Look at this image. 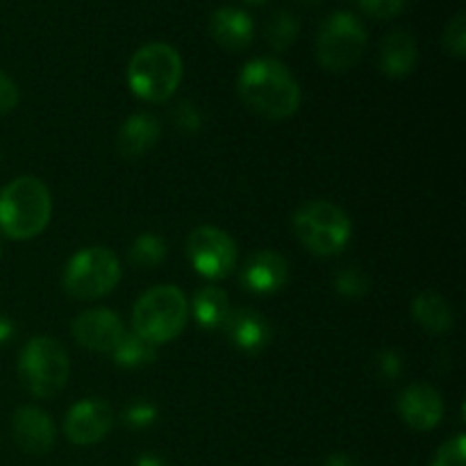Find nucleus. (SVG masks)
I'll return each mask as SVG.
<instances>
[{"label": "nucleus", "mask_w": 466, "mask_h": 466, "mask_svg": "<svg viewBox=\"0 0 466 466\" xmlns=\"http://www.w3.org/2000/svg\"><path fill=\"white\" fill-rule=\"evenodd\" d=\"M237 91L250 112L271 121H285L300 107V86L294 73L278 59L258 57L246 64Z\"/></svg>", "instance_id": "1"}, {"label": "nucleus", "mask_w": 466, "mask_h": 466, "mask_svg": "<svg viewBox=\"0 0 466 466\" xmlns=\"http://www.w3.org/2000/svg\"><path fill=\"white\" fill-rule=\"evenodd\" d=\"M53 217L50 189L35 176H21L0 189V232L14 241L35 239Z\"/></svg>", "instance_id": "2"}, {"label": "nucleus", "mask_w": 466, "mask_h": 466, "mask_svg": "<svg viewBox=\"0 0 466 466\" xmlns=\"http://www.w3.org/2000/svg\"><path fill=\"white\" fill-rule=\"evenodd\" d=\"M182 80V57L164 41L141 46L127 62V85L146 103H167Z\"/></svg>", "instance_id": "3"}, {"label": "nucleus", "mask_w": 466, "mask_h": 466, "mask_svg": "<svg viewBox=\"0 0 466 466\" xmlns=\"http://www.w3.org/2000/svg\"><path fill=\"white\" fill-rule=\"evenodd\" d=\"M189 321V300L176 285L150 287L139 296L132 309V326L137 335L150 344H168L185 330Z\"/></svg>", "instance_id": "4"}, {"label": "nucleus", "mask_w": 466, "mask_h": 466, "mask_svg": "<svg viewBox=\"0 0 466 466\" xmlns=\"http://www.w3.org/2000/svg\"><path fill=\"white\" fill-rule=\"evenodd\" d=\"M300 244L319 258H332L349 246L353 235L350 217L335 203L308 200L300 205L291 218Z\"/></svg>", "instance_id": "5"}, {"label": "nucleus", "mask_w": 466, "mask_h": 466, "mask_svg": "<svg viewBox=\"0 0 466 466\" xmlns=\"http://www.w3.org/2000/svg\"><path fill=\"white\" fill-rule=\"evenodd\" d=\"M71 376L68 353L55 337H35L18 355L21 385L36 399H53L66 387Z\"/></svg>", "instance_id": "6"}, {"label": "nucleus", "mask_w": 466, "mask_h": 466, "mask_svg": "<svg viewBox=\"0 0 466 466\" xmlns=\"http://www.w3.org/2000/svg\"><path fill=\"white\" fill-rule=\"evenodd\" d=\"M121 280V262L105 246L82 248L64 267L62 285L77 300H96L112 294Z\"/></svg>", "instance_id": "7"}, {"label": "nucleus", "mask_w": 466, "mask_h": 466, "mask_svg": "<svg viewBox=\"0 0 466 466\" xmlns=\"http://www.w3.org/2000/svg\"><path fill=\"white\" fill-rule=\"evenodd\" d=\"M369 36L355 14L332 12L317 32V62L330 73H344L362 59Z\"/></svg>", "instance_id": "8"}, {"label": "nucleus", "mask_w": 466, "mask_h": 466, "mask_svg": "<svg viewBox=\"0 0 466 466\" xmlns=\"http://www.w3.org/2000/svg\"><path fill=\"white\" fill-rule=\"evenodd\" d=\"M191 267L208 280H223L237 268L239 250L235 239L217 226H200L187 239Z\"/></svg>", "instance_id": "9"}, {"label": "nucleus", "mask_w": 466, "mask_h": 466, "mask_svg": "<svg viewBox=\"0 0 466 466\" xmlns=\"http://www.w3.org/2000/svg\"><path fill=\"white\" fill-rule=\"evenodd\" d=\"M116 414L103 399H85L68 410L64 419V435L76 446H94L109 435Z\"/></svg>", "instance_id": "10"}, {"label": "nucleus", "mask_w": 466, "mask_h": 466, "mask_svg": "<svg viewBox=\"0 0 466 466\" xmlns=\"http://www.w3.org/2000/svg\"><path fill=\"white\" fill-rule=\"evenodd\" d=\"M71 332L80 346L94 353H112L126 335L121 317L112 309L91 308L77 314L71 323Z\"/></svg>", "instance_id": "11"}, {"label": "nucleus", "mask_w": 466, "mask_h": 466, "mask_svg": "<svg viewBox=\"0 0 466 466\" xmlns=\"http://www.w3.org/2000/svg\"><path fill=\"white\" fill-rule=\"evenodd\" d=\"M396 410L412 431L426 432L440 426V421L444 419V399L435 387L417 382L400 391Z\"/></svg>", "instance_id": "12"}, {"label": "nucleus", "mask_w": 466, "mask_h": 466, "mask_svg": "<svg viewBox=\"0 0 466 466\" xmlns=\"http://www.w3.org/2000/svg\"><path fill=\"white\" fill-rule=\"evenodd\" d=\"M239 280L250 294L271 296L289 280V262L278 250H258L246 259Z\"/></svg>", "instance_id": "13"}, {"label": "nucleus", "mask_w": 466, "mask_h": 466, "mask_svg": "<svg viewBox=\"0 0 466 466\" xmlns=\"http://www.w3.org/2000/svg\"><path fill=\"white\" fill-rule=\"evenodd\" d=\"M12 435L23 453L39 458V455L53 451L55 441H57V428H55L48 412L25 405V408L16 410V414H14Z\"/></svg>", "instance_id": "14"}, {"label": "nucleus", "mask_w": 466, "mask_h": 466, "mask_svg": "<svg viewBox=\"0 0 466 466\" xmlns=\"http://www.w3.org/2000/svg\"><path fill=\"white\" fill-rule=\"evenodd\" d=\"M221 328L228 341L241 353H262L271 341V326H268L267 319L248 308L230 309Z\"/></svg>", "instance_id": "15"}, {"label": "nucleus", "mask_w": 466, "mask_h": 466, "mask_svg": "<svg viewBox=\"0 0 466 466\" xmlns=\"http://www.w3.org/2000/svg\"><path fill=\"white\" fill-rule=\"evenodd\" d=\"M209 35L221 48L239 53L253 44L255 23L244 9L218 7L209 16Z\"/></svg>", "instance_id": "16"}, {"label": "nucleus", "mask_w": 466, "mask_h": 466, "mask_svg": "<svg viewBox=\"0 0 466 466\" xmlns=\"http://www.w3.org/2000/svg\"><path fill=\"white\" fill-rule=\"evenodd\" d=\"M159 137H162V123L157 121V116L148 112L132 114L118 127L116 150L121 153V157L137 159L148 153V150H153Z\"/></svg>", "instance_id": "17"}, {"label": "nucleus", "mask_w": 466, "mask_h": 466, "mask_svg": "<svg viewBox=\"0 0 466 466\" xmlns=\"http://www.w3.org/2000/svg\"><path fill=\"white\" fill-rule=\"evenodd\" d=\"M417 64V41L410 32L394 30L380 44V71L387 77H405Z\"/></svg>", "instance_id": "18"}, {"label": "nucleus", "mask_w": 466, "mask_h": 466, "mask_svg": "<svg viewBox=\"0 0 466 466\" xmlns=\"http://www.w3.org/2000/svg\"><path fill=\"white\" fill-rule=\"evenodd\" d=\"M412 317L419 326L432 335H444L453 328L455 317L451 309L449 300L440 296L437 291H421L412 303Z\"/></svg>", "instance_id": "19"}, {"label": "nucleus", "mask_w": 466, "mask_h": 466, "mask_svg": "<svg viewBox=\"0 0 466 466\" xmlns=\"http://www.w3.org/2000/svg\"><path fill=\"white\" fill-rule=\"evenodd\" d=\"M228 312H230V299L218 287H200L194 294V319L205 330L221 328Z\"/></svg>", "instance_id": "20"}, {"label": "nucleus", "mask_w": 466, "mask_h": 466, "mask_svg": "<svg viewBox=\"0 0 466 466\" xmlns=\"http://www.w3.org/2000/svg\"><path fill=\"white\" fill-rule=\"evenodd\" d=\"M114 362L123 369H144L148 364L155 362L157 358V346L150 344L148 339H144L141 335H137L135 330L126 332L118 341L116 349L112 350Z\"/></svg>", "instance_id": "21"}, {"label": "nucleus", "mask_w": 466, "mask_h": 466, "mask_svg": "<svg viewBox=\"0 0 466 466\" xmlns=\"http://www.w3.org/2000/svg\"><path fill=\"white\" fill-rule=\"evenodd\" d=\"M167 253L168 246L164 237L155 235V232H144V235L132 241L130 250H127V259H130L132 267L153 268L167 259Z\"/></svg>", "instance_id": "22"}, {"label": "nucleus", "mask_w": 466, "mask_h": 466, "mask_svg": "<svg viewBox=\"0 0 466 466\" xmlns=\"http://www.w3.org/2000/svg\"><path fill=\"white\" fill-rule=\"evenodd\" d=\"M264 36L273 50H287L299 36V18L289 9H278L264 25Z\"/></svg>", "instance_id": "23"}, {"label": "nucleus", "mask_w": 466, "mask_h": 466, "mask_svg": "<svg viewBox=\"0 0 466 466\" xmlns=\"http://www.w3.org/2000/svg\"><path fill=\"white\" fill-rule=\"evenodd\" d=\"M335 289L341 296H349V299H360L369 291V278L364 276L362 268H341L335 276Z\"/></svg>", "instance_id": "24"}, {"label": "nucleus", "mask_w": 466, "mask_h": 466, "mask_svg": "<svg viewBox=\"0 0 466 466\" xmlns=\"http://www.w3.org/2000/svg\"><path fill=\"white\" fill-rule=\"evenodd\" d=\"M444 48L446 53H451L458 59H462L466 55V14L464 12H458L449 23H446Z\"/></svg>", "instance_id": "25"}, {"label": "nucleus", "mask_w": 466, "mask_h": 466, "mask_svg": "<svg viewBox=\"0 0 466 466\" xmlns=\"http://www.w3.org/2000/svg\"><path fill=\"white\" fill-rule=\"evenodd\" d=\"M431 466H466V437L455 435L453 440L444 441Z\"/></svg>", "instance_id": "26"}, {"label": "nucleus", "mask_w": 466, "mask_h": 466, "mask_svg": "<svg viewBox=\"0 0 466 466\" xmlns=\"http://www.w3.org/2000/svg\"><path fill=\"white\" fill-rule=\"evenodd\" d=\"M157 408L146 400H139V403H132L130 408H126L123 412V421L130 428H148L157 421Z\"/></svg>", "instance_id": "27"}, {"label": "nucleus", "mask_w": 466, "mask_h": 466, "mask_svg": "<svg viewBox=\"0 0 466 466\" xmlns=\"http://www.w3.org/2000/svg\"><path fill=\"white\" fill-rule=\"evenodd\" d=\"M364 14L373 18H391L399 16L405 9L408 0H358Z\"/></svg>", "instance_id": "28"}, {"label": "nucleus", "mask_w": 466, "mask_h": 466, "mask_svg": "<svg viewBox=\"0 0 466 466\" xmlns=\"http://www.w3.org/2000/svg\"><path fill=\"white\" fill-rule=\"evenodd\" d=\"M173 121L180 130L185 132H196L200 127V114L198 109L194 107L191 103H180L176 109H173Z\"/></svg>", "instance_id": "29"}, {"label": "nucleus", "mask_w": 466, "mask_h": 466, "mask_svg": "<svg viewBox=\"0 0 466 466\" xmlns=\"http://www.w3.org/2000/svg\"><path fill=\"white\" fill-rule=\"evenodd\" d=\"M18 105V86L5 71H0V116L9 114Z\"/></svg>", "instance_id": "30"}, {"label": "nucleus", "mask_w": 466, "mask_h": 466, "mask_svg": "<svg viewBox=\"0 0 466 466\" xmlns=\"http://www.w3.org/2000/svg\"><path fill=\"white\" fill-rule=\"evenodd\" d=\"M323 466H362L358 462V460H353L350 455L346 453H332L330 458L326 460V464Z\"/></svg>", "instance_id": "31"}, {"label": "nucleus", "mask_w": 466, "mask_h": 466, "mask_svg": "<svg viewBox=\"0 0 466 466\" xmlns=\"http://www.w3.org/2000/svg\"><path fill=\"white\" fill-rule=\"evenodd\" d=\"M380 367L387 369V373H390V376H391V373H394V376H399V373H400V360L396 358L394 353H387L385 358H382Z\"/></svg>", "instance_id": "32"}, {"label": "nucleus", "mask_w": 466, "mask_h": 466, "mask_svg": "<svg viewBox=\"0 0 466 466\" xmlns=\"http://www.w3.org/2000/svg\"><path fill=\"white\" fill-rule=\"evenodd\" d=\"M14 337V321H9L7 317L0 314V344L9 341Z\"/></svg>", "instance_id": "33"}, {"label": "nucleus", "mask_w": 466, "mask_h": 466, "mask_svg": "<svg viewBox=\"0 0 466 466\" xmlns=\"http://www.w3.org/2000/svg\"><path fill=\"white\" fill-rule=\"evenodd\" d=\"M135 466H168V462L164 458H159V455L144 453V455H141V458H137V464Z\"/></svg>", "instance_id": "34"}, {"label": "nucleus", "mask_w": 466, "mask_h": 466, "mask_svg": "<svg viewBox=\"0 0 466 466\" xmlns=\"http://www.w3.org/2000/svg\"><path fill=\"white\" fill-rule=\"evenodd\" d=\"M244 3H250V5H264V3H268V0H244Z\"/></svg>", "instance_id": "35"}, {"label": "nucleus", "mask_w": 466, "mask_h": 466, "mask_svg": "<svg viewBox=\"0 0 466 466\" xmlns=\"http://www.w3.org/2000/svg\"><path fill=\"white\" fill-rule=\"evenodd\" d=\"M0 159H3V150H0Z\"/></svg>", "instance_id": "36"}, {"label": "nucleus", "mask_w": 466, "mask_h": 466, "mask_svg": "<svg viewBox=\"0 0 466 466\" xmlns=\"http://www.w3.org/2000/svg\"><path fill=\"white\" fill-rule=\"evenodd\" d=\"M0 253H3V246H0Z\"/></svg>", "instance_id": "37"}]
</instances>
